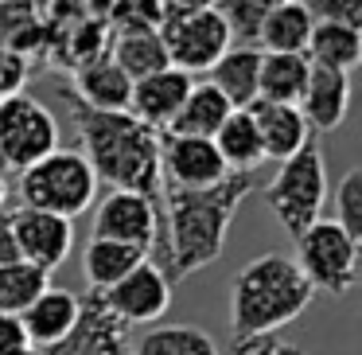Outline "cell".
Masks as SVG:
<instances>
[{
    "instance_id": "4dcf8cb0",
    "label": "cell",
    "mask_w": 362,
    "mask_h": 355,
    "mask_svg": "<svg viewBox=\"0 0 362 355\" xmlns=\"http://www.w3.org/2000/svg\"><path fill=\"white\" fill-rule=\"evenodd\" d=\"M164 24V0H110L105 28L113 35L121 32H160Z\"/></svg>"
},
{
    "instance_id": "1f68e13d",
    "label": "cell",
    "mask_w": 362,
    "mask_h": 355,
    "mask_svg": "<svg viewBox=\"0 0 362 355\" xmlns=\"http://www.w3.org/2000/svg\"><path fill=\"white\" fill-rule=\"evenodd\" d=\"M335 222L362 246V168H351V172L339 180V188H335Z\"/></svg>"
},
{
    "instance_id": "ab89813d",
    "label": "cell",
    "mask_w": 362,
    "mask_h": 355,
    "mask_svg": "<svg viewBox=\"0 0 362 355\" xmlns=\"http://www.w3.org/2000/svg\"><path fill=\"white\" fill-rule=\"evenodd\" d=\"M0 4H4V0H0Z\"/></svg>"
},
{
    "instance_id": "ac0fdd59",
    "label": "cell",
    "mask_w": 362,
    "mask_h": 355,
    "mask_svg": "<svg viewBox=\"0 0 362 355\" xmlns=\"http://www.w3.org/2000/svg\"><path fill=\"white\" fill-rule=\"evenodd\" d=\"M71 94L90 110H105V113H125L129 110V94H133V79L113 63L110 55H98L90 63H82L74 71V86Z\"/></svg>"
},
{
    "instance_id": "f1b7e54d",
    "label": "cell",
    "mask_w": 362,
    "mask_h": 355,
    "mask_svg": "<svg viewBox=\"0 0 362 355\" xmlns=\"http://www.w3.org/2000/svg\"><path fill=\"white\" fill-rule=\"evenodd\" d=\"M47 285H51V274L28 266V261H8V266H0V312L20 316Z\"/></svg>"
},
{
    "instance_id": "f546056e",
    "label": "cell",
    "mask_w": 362,
    "mask_h": 355,
    "mask_svg": "<svg viewBox=\"0 0 362 355\" xmlns=\"http://www.w3.org/2000/svg\"><path fill=\"white\" fill-rule=\"evenodd\" d=\"M281 4L284 0H214L218 16L226 20L230 35H234L242 47H253V43H257L261 20H265L273 9H281Z\"/></svg>"
},
{
    "instance_id": "e0dca14e",
    "label": "cell",
    "mask_w": 362,
    "mask_h": 355,
    "mask_svg": "<svg viewBox=\"0 0 362 355\" xmlns=\"http://www.w3.org/2000/svg\"><path fill=\"white\" fill-rule=\"evenodd\" d=\"M78 293L71 289H55V285H47V289L40 293V297L32 300V305L20 312V324H24V336L32 347H51L59 344V339L66 336V332L74 328V320H78Z\"/></svg>"
},
{
    "instance_id": "d590c367",
    "label": "cell",
    "mask_w": 362,
    "mask_h": 355,
    "mask_svg": "<svg viewBox=\"0 0 362 355\" xmlns=\"http://www.w3.org/2000/svg\"><path fill=\"white\" fill-rule=\"evenodd\" d=\"M8 261H20V246L12 235V215L0 211V266H8Z\"/></svg>"
},
{
    "instance_id": "ffe728a7",
    "label": "cell",
    "mask_w": 362,
    "mask_h": 355,
    "mask_svg": "<svg viewBox=\"0 0 362 355\" xmlns=\"http://www.w3.org/2000/svg\"><path fill=\"white\" fill-rule=\"evenodd\" d=\"M230 113H234V106H230L226 98L211 86V82H191V90H187V98H183L180 113H175V121L164 129V133H175V137H206V141H211Z\"/></svg>"
},
{
    "instance_id": "2e32d148",
    "label": "cell",
    "mask_w": 362,
    "mask_h": 355,
    "mask_svg": "<svg viewBox=\"0 0 362 355\" xmlns=\"http://www.w3.org/2000/svg\"><path fill=\"white\" fill-rule=\"evenodd\" d=\"M250 118L257 125L261 137V152L265 160H288L292 152H300L308 141H312V129H308L304 113L296 106H284V102H253L250 106Z\"/></svg>"
},
{
    "instance_id": "9c48e42d",
    "label": "cell",
    "mask_w": 362,
    "mask_h": 355,
    "mask_svg": "<svg viewBox=\"0 0 362 355\" xmlns=\"http://www.w3.org/2000/svg\"><path fill=\"white\" fill-rule=\"evenodd\" d=\"M105 242H125L136 250H156V266L168 269V227L156 215V207L133 191H110L94 211V235Z\"/></svg>"
},
{
    "instance_id": "4316f807",
    "label": "cell",
    "mask_w": 362,
    "mask_h": 355,
    "mask_svg": "<svg viewBox=\"0 0 362 355\" xmlns=\"http://www.w3.org/2000/svg\"><path fill=\"white\" fill-rule=\"evenodd\" d=\"M110 59L129 74V79H148V74L164 71L168 63V51H164V40L160 32H121L110 40Z\"/></svg>"
},
{
    "instance_id": "8fae6325",
    "label": "cell",
    "mask_w": 362,
    "mask_h": 355,
    "mask_svg": "<svg viewBox=\"0 0 362 355\" xmlns=\"http://www.w3.org/2000/svg\"><path fill=\"white\" fill-rule=\"evenodd\" d=\"M8 215H12V235H16V246H20V261L43 269V274L63 266L74 246L71 219L51 215V211H35V207H16Z\"/></svg>"
},
{
    "instance_id": "d6986e66",
    "label": "cell",
    "mask_w": 362,
    "mask_h": 355,
    "mask_svg": "<svg viewBox=\"0 0 362 355\" xmlns=\"http://www.w3.org/2000/svg\"><path fill=\"white\" fill-rule=\"evenodd\" d=\"M257 74H261V47H230L211 67V86L226 98L234 110H250L257 102Z\"/></svg>"
},
{
    "instance_id": "83f0119b",
    "label": "cell",
    "mask_w": 362,
    "mask_h": 355,
    "mask_svg": "<svg viewBox=\"0 0 362 355\" xmlns=\"http://www.w3.org/2000/svg\"><path fill=\"white\" fill-rule=\"evenodd\" d=\"M133 355H218V347L195 324H160L133 344Z\"/></svg>"
},
{
    "instance_id": "3957f363",
    "label": "cell",
    "mask_w": 362,
    "mask_h": 355,
    "mask_svg": "<svg viewBox=\"0 0 362 355\" xmlns=\"http://www.w3.org/2000/svg\"><path fill=\"white\" fill-rule=\"evenodd\" d=\"M312 297L315 289L304 281L288 254H261L245 261L230 289V339L281 332L312 305Z\"/></svg>"
},
{
    "instance_id": "603a6c76",
    "label": "cell",
    "mask_w": 362,
    "mask_h": 355,
    "mask_svg": "<svg viewBox=\"0 0 362 355\" xmlns=\"http://www.w3.org/2000/svg\"><path fill=\"white\" fill-rule=\"evenodd\" d=\"M211 141H214V149H218L226 172H253V168L265 160L261 137H257V125H253L250 110H234L218 125V133H214Z\"/></svg>"
},
{
    "instance_id": "7402d4cb",
    "label": "cell",
    "mask_w": 362,
    "mask_h": 355,
    "mask_svg": "<svg viewBox=\"0 0 362 355\" xmlns=\"http://www.w3.org/2000/svg\"><path fill=\"white\" fill-rule=\"evenodd\" d=\"M308 55H273L261 51V74H257V98L261 102H284L296 106L308 86Z\"/></svg>"
},
{
    "instance_id": "484cf974",
    "label": "cell",
    "mask_w": 362,
    "mask_h": 355,
    "mask_svg": "<svg viewBox=\"0 0 362 355\" xmlns=\"http://www.w3.org/2000/svg\"><path fill=\"white\" fill-rule=\"evenodd\" d=\"M0 47L16 55H35L47 47V28H43L35 0H4L0 4Z\"/></svg>"
},
{
    "instance_id": "836d02e7",
    "label": "cell",
    "mask_w": 362,
    "mask_h": 355,
    "mask_svg": "<svg viewBox=\"0 0 362 355\" xmlns=\"http://www.w3.org/2000/svg\"><path fill=\"white\" fill-rule=\"evenodd\" d=\"M230 355H308V351H304L300 344H292V339H281L276 332H269V336L234 339Z\"/></svg>"
},
{
    "instance_id": "ba28073f",
    "label": "cell",
    "mask_w": 362,
    "mask_h": 355,
    "mask_svg": "<svg viewBox=\"0 0 362 355\" xmlns=\"http://www.w3.org/2000/svg\"><path fill=\"white\" fill-rule=\"evenodd\" d=\"M160 40H164L168 63L183 74L211 71L234 47V35H230L226 20L218 16L214 4L211 9H195V12H164Z\"/></svg>"
},
{
    "instance_id": "74e56055",
    "label": "cell",
    "mask_w": 362,
    "mask_h": 355,
    "mask_svg": "<svg viewBox=\"0 0 362 355\" xmlns=\"http://www.w3.org/2000/svg\"><path fill=\"white\" fill-rule=\"evenodd\" d=\"M20 355H43V351H40V347H24Z\"/></svg>"
},
{
    "instance_id": "e575fe53",
    "label": "cell",
    "mask_w": 362,
    "mask_h": 355,
    "mask_svg": "<svg viewBox=\"0 0 362 355\" xmlns=\"http://www.w3.org/2000/svg\"><path fill=\"white\" fill-rule=\"evenodd\" d=\"M28 344L24 336V324H20V316H8V312H0V355H20Z\"/></svg>"
},
{
    "instance_id": "4fadbf2b",
    "label": "cell",
    "mask_w": 362,
    "mask_h": 355,
    "mask_svg": "<svg viewBox=\"0 0 362 355\" xmlns=\"http://www.w3.org/2000/svg\"><path fill=\"white\" fill-rule=\"evenodd\" d=\"M226 176L230 172L214 141L160 133V180H164V188H211Z\"/></svg>"
},
{
    "instance_id": "5b68a950",
    "label": "cell",
    "mask_w": 362,
    "mask_h": 355,
    "mask_svg": "<svg viewBox=\"0 0 362 355\" xmlns=\"http://www.w3.org/2000/svg\"><path fill=\"white\" fill-rule=\"evenodd\" d=\"M98 196V176L78 149H55L20 172V207L74 219Z\"/></svg>"
},
{
    "instance_id": "cb8c5ba5",
    "label": "cell",
    "mask_w": 362,
    "mask_h": 355,
    "mask_svg": "<svg viewBox=\"0 0 362 355\" xmlns=\"http://www.w3.org/2000/svg\"><path fill=\"white\" fill-rule=\"evenodd\" d=\"M148 258L144 250L125 242H105V238H90L86 254H82V269H86L90 293H105L110 285H117L125 274H133L141 261Z\"/></svg>"
},
{
    "instance_id": "277c9868",
    "label": "cell",
    "mask_w": 362,
    "mask_h": 355,
    "mask_svg": "<svg viewBox=\"0 0 362 355\" xmlns=\"http://www.w3.org/2000/svg\"><path fill=\"white\" fill-rule=\"evenodd\" d=\"M323 199H327V168H323L320 141L312 137L300 152L281 160L276 176L265 184V203L276 215V222L284 227V235L296 242L320 219Z\"/></svg>"
},
{
    "instance_id": "30bf717a",
    "label": "cell",
    "mask_w": 362,
    "mask_h": 355,
    "mask_svg": "<svg viewBox=\"0 0 362 355\" xmlns=\"http://www.w3.org/2000/svg\"><path fill=\"white\" fill-rule=\"evenodd\" d=\"M105 312H113L125 328L133 324H152L168 312L172 305V281L164 277V269L152 258H144L133 274H125L117 285H110L105 293H98Z\"/></svg>"
},
{
    "instance_id": "d6a6232c",
    "label": "cell",
    "mask_w": 362,
    "mask_h": 355,
    "mask_svg": "<svg viewBox=\"0 0 362 355\" xmlns=\"http://www.w3.org/2000/svg\"><path fill=\"white\" fill-rule=\"evenodd\" d=\"M315 24H343L362 32V0H304Z\"/></svg>"
},
{
    "instance_id": "9a60e30c",
    "label": "cell",
    "mask_w": 362,
    "mask_h": 355,
    "mask_svg": "<svg viewBox=\"0 0 362 355\" xmlns=\"http://www.w3.org/2000/svg\"><path fill=\"white\" fill-rule=\"evenodd\" d=\"M346 106H351V79L343 71H327V67H312L308 71V86L300 94L296 110L304 113L312 133H331L343 125Z\"/></svg>"
},
{
    "instance_id": "7a4b0ae2",
    "label": "cell",
    "mask_w": 362,
    "mask_h": 355,
    "mask_svg": "<svg viewBox=\"0 0 362 355\" xmlns=\"http://www.w3.org/2000/svg\"><path fill=\"white\" fill-rule=\"evenodd\" d=\"M253 188H257L253 172H230L226 180L211 184V188H164L168 281L180 285L183 277L199 274L222 258L230 222Z\"/></svg>"
},
{
    "instance_id": "52a82bcc",
    "label": "cell",
    "mask_w": 362,
    "mask_h": 355,
    "mask_svg": "<svg viewBox=\"0 0 362 355\" xmlns=\"http://www.w3.org/2000/svg\"><path fill=\"white\" fill-rule=\"evenodd\" d=\"M59 149V121L40 98L24 94H4L0 98V168L24 172L35 160L51 157Z\"/></svg>"
},
{
    "instance_id": "5bb4252c",
    "label": "cell",
    "mask_w": 362,
    "mask_h": 355,
    "mask_svg": "<svg viewBox=\"0 0 362 355\" xmlns=\"http://www.w3.org/2000/svg\"><path fill=\"white\" fill-rule=\"evenodd\" d=\"M191 82L195 79L183 74V71H175V67H164V71L148 74V79H136L133 94H129V113H133L136 121H144L148 129L164 133V129L175 121V113H180Z\"/></svg>"
},
{
    "instance_id": "7c38bea8",
    "label": "cell",
    "mask_w": 362,
    "mask_h": 355,
    "mask_svg": "<svg viewBox=\"0 0 362 355\" xmlns=\"http://www.w3.org/2000/svg\"><path fill=\"white\" fill-rule=\"evenodd\" d=\"M82 308L74 328L59 344L43 347V355H133L129 328L113 312H105L98 293H82Z\"/></svg>"
},
{
    "instance_id": "8d00e7d4",
    "label": "cell",
    "mask_w": 362,
    "mask_h": 355,
    "mask_svg": "<svg viewBox=\"0 0 362 355\" xmlns=\"http://www.w3.org/2000/svg\"><path fill=\"white\" fill-rule=\"evenodd\" d=\"M4 203H8V180H4V172H0V211H4Z\"/></svg>"
},
{
    "instance_id": "8992f818",
    "label": "cell",
    "mask_w": 362,
    "mask_h": 355,
    "mask_svg": "<svg viewBox=\"0 0 362 355\" xmlns=\"http://www.w3.org/2000/svg\"><path fill=\"white\" fill-rule=\"evenodd\" d=\"M292 261L312 289L346 297L354 289V277H358V242L335 219H315L296 238V258Z\"/></svg>"
},
{
    "instance_id": "44dd1931",
    "label": "cell",
    "mask_w": 362,
    "mask_h": 355,
    "mask_svg": "<svg viewBox=\"0 0 362 355\" xmlns=\"http://www.w3.org/2000/svg\"><path fill=\"white\" fill-rule=\"evenodd\" d=\"M315 20L304 9V0H284L281 9H273L257 28V43L273 55H304L308 35H312Z\"/></svg>"
},
{
    "instance_id": "d4e9b609",
    "label": "cell",
    "mask_w": 362,
    "mask_h": 355,
    "mask_svg": "<svg viewBox=\"0 0 362 355\" xmlns=\"http://www.w3.org/2000/svg\"><path fill=\"white\" fill-rule=\"evenodd\" d=\"M304 55L312 67H327V71L351 74L362 59V32L358 28H343V24H315L312 35H308Z\"/></svg>"
},
{
    "instance_id": "6da1fadb",
    "label": "cell",
    "mask_w": 362,
    "mask_h": 355,
    "mask_svg": "<svg viewBox=\"0 0 362 355\" xmlns=\"http://www.w3.org/2000/svg\"><path fill=\"white\" fill-rule=\"evenodd\" d=\"M71 125L82 141V157L94 168L98 180H105L113 191H133L144 196L156 215L164 219V180H160V133L136 121L133 113H105L90 110L71 94L66 82H59Z\"/></svg>"
},
{
    "instance_id": "f35d334b",
    "label": "cell",
    "mask_w": 362,
    "mask_h": 355,
    "mask_svg": "<svg viewBox=\"0 0 362 355\" xmlns=\"http://www.w3.org/2000/svg\"><path fill=\"white\" fill-rule=\"evenodd\" d=\"M164 4H175V0H164Z\"/></svg>"
}]
</instances>
